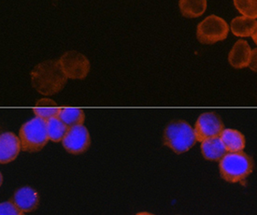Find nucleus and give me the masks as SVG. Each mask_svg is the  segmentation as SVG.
<instances>
[{
  "instance_id": "obj_1",
  "label": "nucleus",
  "mask_w": 257,
  "mask_h": 215,
  "mask_svg": "<svg viewBox=\"0 0 257 215\" xmlns=\"http://www.w3.org/2000/svg\"><path fill=\"white\" fill-rule=\"evenodd\" d=\"M31 79L33 87L39 93L52 95L61 91L68 77L64 73L59 61L48 60L35 67Z\"/></svg>"
},
{
  "instance_id": "obj_2",
  "label": "nucleus",
  "mask_w": 257,
  "mask_h": 215,
  "mask_svg": "<svg viewBox=\"0 0 257 215\" xmlns=\"http://www.w3.org/2000/svg\"><path fill=\"white\" fill-rule=\"evenodd\" d=\"M194 128L187 122L177 120L169 123L164 131V144L176 154H183L196 143Z\"/></svg>"
},
{
  "instance_id": "obj_3",
  "label": "nucleus",
  "mask_w": 257,
  "mask_h": 215,
  "mask_svg": "<svg viewBox=\"0 0 257 215\" xmlns=\"http://www.w3.org/2000/svg\"><path fill=\"white\" fill-rule=\"evenodd\" d=\"M220 173L226 182H242L251 173L253 162L243 152L229 153L220 160Z\"/></svg>"
},
{
  "instance_id": "obj_4",
  "label": "nucleus",
  "mask_w": 257,
  "mask_h": 215,
  "mask_svg": "<svg viewBox=\"0 0 257 215\" xmlns=\"http://www.w3.org/2000/svg\"><path fill=\"white\" fill-rule=\"evenodd\" d=\"M22 151L36 153L41 151L49 141L47 121L36 117L22 126L19 132Z\"/></svg>"
},
{
  "instance_id": "obj_5",
  "label": "nucleus",
  "mask_w": 257,
  "mask_h": 215,
  "mask_svg": "<svg viewBox=\"0 0 257 215\" xmlns=\"http://www.w3.org/2000/svg\"><path fill=\"white\" fill-rule=\"evenodd\" d=\"M229 27L223 18L210 15L205 18L196 28L197 40L203 44H213L227 38Z\"/></svg>"
},
{
  "instance_id": "obj_6",
  "label": "nucleus",
  "mask_w": 257,
  "mask_h": 215,
  "mask_svg": "<svg viewBox=\"0 0 257 215\" xmlns=\"http://www.w3.org/2000/svg\"><path fill=\"white\" fill-rule=\"evenodd\" d=\"M58 61L68 79H83L90 70V62L87 57L76 51L67 52Z\"/></svg>"
},
{
  "instance_id": "obj_7",
  "label": "nucleus",
  "mask_w": 257,
  "mask_h": 215,
  "mask_svg": "<svg viewBox=\"0 0 257 215\" xmlns=\"http://www.w3.org/2000/svg\"><path fill=\"white\" fill-rule=\"evenodd\" d=\"M224 129L220 116L214 113H205L198 117L195 125L196 141H202L220 137Z\"/></svg>"
},
{
  "instance_id": "obj_8",
  "label": "nucleus",
  "mask_w": 257,
  "mask_h": 215,
  "mask_svg": "<svg viewBox=\"0 0 257 215\" xmlns=\"http://www.w3.org/2000/svg\"><path fill=\"white\" fill-rule=\"evenodd\" d=\"M62 143L64 148L70 154L79 155L85 152L91 143L87 128L83 125L69 128Z\"/></svg>"
},
{
  "instance_id": "obj_9",
  "label": "nucleus",
  "mask_w": 257,
  "mask_h": 215,
  "mask_svg": "<svg viewBox=\"0 0 257 215\" xmlns=\"http://www.w3.org/2000/svg\"><path fill=\"white\" fill-rule=\"evenodd\" d=\"M22 150L20 138L13 132H6L0 136V162L7 164L14 161Z\"/></svg>"
},
{
  "instance_id": "obj_10",
  "label": "nucleus",
  "mask_w": 257,
  "mask_h": 215,
  "mask_svg": "<svg viewBox=\"0 0 257 215\" xmlns=\"http://www.w3.org/2000/svg\"><path fill=\"white\" fill-rule=\"evenodd\" d=\"M15 206L24 212L34 210L39 205V195L31 187H23L15 192L13 198Z\"/></svg>"
},
{
  "instance_id": "obj_11",
  "label": "nucleus",
  "mask_w": 257,
  "mask_h": 215,
  "mask_svg": "<svg viewBox=\"0 0 257 215\" xmlns=\"http://www.w3.org/2000/svg\"><path fill=\"white\" fill-rule=\"evenodd\" d=\"M250 49L249 43L246 41H237L228 54V61L231 66L235 68H243L249 67L250 63Z\"/></svg>"
},
{
  "instance_id": "obj_12",
  "label": "nucleus",
  "mask_w": 257,
  "mask_h": 215,
  "mask_svg": "<svg viewBox=\"0 0 257 215\" xmlns=\"http://www.w3.org/2000/svg\"><path fill=\"white\" fill-rule=\"evenodd\" d=\"M201 152L206 159L211 161H220L227 154V151L220 137L202 141Z\"/></svg>"
},
{
  "instance_id": "obj_13",
  "label": "nucleus",
  "mask_w": 257,
  "mask_h": 215,
  "mask_svg": "<svg viewBox=\"0 0 257 215\" xmlns=\"http://www.w3.org/2000/svg\"><path fill=\"white\" fill-rule=\"evenodd\" d=\"M220 138L226 151L229 153L242 152L245 148V137L241 132L236 129H223Z\"/></svg>"
},
{
  "instance_id": "obj_14",
  "label": "nucleus",
  "mask_w": 257,
  "mask_h": 215,
  "mask_svg": "<svg viewBox=\"0 0 257 215\" xmlns=\"http://www.w3.org/2000/svg\"><path fill=\"white\" fill-rule=\"evenodd\" d=\"M257 21L247 16H237L231 22V31L237 37H251L255 27Z\"/></svg>"
},
{
  "instance_id": "obj_15",
  "label": "nucleus",
  "mask_w": 257,
  "mask_h": 215,
  "mask_svg": "<svg viewBox=\"0 0 257 215\" xmlns=\"http://www.w3.org/2000/svg\"><path fill=\"white\" fill-rule=\"evenodd\" d=\"M179 7L184 17L196 18L206 12L207 0H180Z\"/></svg>"
},
{
  "instance_id": "obj_16",
  "label": "nucleus",
  "mask_w": 257,
  "mask_h": 215,
  "mask_svg": "<svg viewBox=\"0 0 257 215\" xmlns=\"http://www.w3.org/2000/svg\"><path fill=\"white\" fill-rule=\"evenodd\" d=\"M60 111H61V109L57 107V105L54 101L48 99V98H43V99L38 101L36 104V107L33 110L35 115L37 117L41 118L45 121H48L54 117H58V115L60 114Z\"/></svg>"
},
{
  "instance_id": "obj_17",
  "label": "nucleus",
  "mask_w": 257,
  "mask_h": 215,
  "mask_svg": "<svg viewBox=\"0 0 257 215\" xmlns=\"http://www.w3.org/2000/svg\"><path fill=\"white\" fill-rule=\"evenodd\" d=\"M58 118L70 128L83 125V122L85 120V115L81 109L64 108L61 109Z\"/></svg>"
},
{
  "instance_id": "obj_18",
  "label": "nucleus",
  "mask_w": 257,
  "mask_h": 215,
  "mask_svg": "<svg viewBox=\"0 0 257 215\" xmlns=\"http://www.w3.org/2000/svg\"><path fill=\"white\" fill-rule=\"evenodd\" d=\"M68 130L69 128L68 126L64 124L58 117H54L47 121V133L50 141L54 142L63 141Z\"/></svg>"
},
{
  "instance_id": "obj_19",
  "label": "nucleus",
  "mask_w": 257,
  "mask_h": 215,
  "mask_svg": "<svg viewBox=\"0 0 257 215\" xmlns=\"http://www.w3.org/2000/svg\"><path fill=\"white\" fill-rule=\"evenodd\" d=\"M234 5L244 16L256 19L257 0H234Z\"/></svg>"
},
{
  "instance_id": "obj_20",
  "label": "nucleus",
  "mask_w": 257,
  "mask_h": 215,
  "mask_svg": "<svg viewBox=\"0 0 257 215\" xmlns=\"http://www.w3.org/2000/svg\"><path fill=\"white\" fill-rule=\"evenodd\" d=\"M0 215H25L24 211L17 208L13 201L3 202L0 204Z\"/></svg>"
},
{
  "instance_id": "obj_21",
  "label": "nucleus",
  "mask_w": 257,
  "mask_h": 215,
  "mask_svg": "<svg viewBox=\"0 0 257 215\" xmlns=\"http://www.w3.org/2000/svg\"><path fill=\"white\" fill-rule=\"evenodd\" d=\"M249 67H250L251 70L257 72V48L251 50Z\"/></svg>"
},
{
  "instance_id": "obj_22",
  "label": "nucleus",
  "mask_w": 257,
  "mask_h": 215,
  "mask_svg": "<svg viewBox=\"0 0 257 215\" xmlns=\"http://www.w3.org/2000/svg\"><path fill=\"white\" fill-rule=\"evenodd\" d=\"M251 38H252V40H253V41L255 42V44L257 45V27H255L253 33L251 35Z\"/></svg>"
},
{
  "instance_id": "obj_23",
  "label": "nucleus",
  "mask_w": 257,
  "mask_h": 215,
  "mask_svg": "<svg viewBox=\"0 0 257 215\" xmlns=\"http://www.w3.org/2000/svg\"><path fill=\"white\" fill-rule=\"evenodd\" d=\"M136 215H154L152 214V213H149V212H140V213H138V214Z\"/></svg>"
}]
</instances>
